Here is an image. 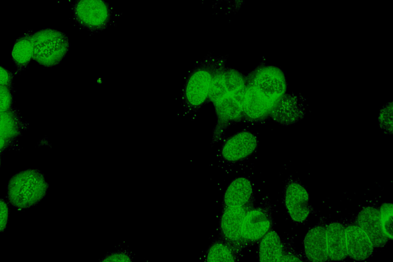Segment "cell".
Segmentation results:
<instances>
[{"mask_svg":"<svg viewBox=\"0 0 393 262\" xmlns=\"http://www.w3.org/2000/svg\"><path fill=\"white\" fill-rule=\"evenodd\" d=\"M273 224L271 203L269 196L265 195L259 205L251 208L244 219L241 229L243 249L258 243Z\"/></svg>","mask_w":393,"mask_h":262,"instance_id":"cell-6","label":"cell"},{"mask_svg":"<svg viewBox=\"0 0 393 262\" xmlns=\"http://www.w3.org/2000/svg\"><path fill=\"white\" fill-rule=\"evenodd\" d=\"M255 203L254 191L247 178H235L230 183L224 194L221 209L230 207L243 206Z\"/></svg>","mask_w":393,"mask_h":262,"instance_id":"cell-11","label":"cell"},{"mask_svg":"<svg viewBox=\"0 0 393 262\" xmlns=\"http://www.w3.org/2000/svg\"><path fill=\"white\" fill-rule=\"evenodd\" d=\"M226 61L225 57L208 55L196 62L187 75L182 90L181 101L185 112H198L208 102L214 76Z\"/></svg>","mask_w":393,"mask_h":262,"instance_id":"cell-3","label":"cell"},{"mask_svg":"<svg viewBox=\"0 0 393 262\" xmlns=\"http://www.w3.org/2000/svg\"><path fill=\"white\" fill-rule=\"evenodd\" d=\"M245 88V76L239 71L224 65L216 72L208 99L216 117L212 143L219 142L230 125L242 121Z\"/></svg>","mask_w":393,"mask_h":262,"instance_id":"cell-2","label":"cell"},{"mask_svg":"<svg viewBox=\"0 0 393 262\" xmlns=\"http://www.w3.org/2000/svg\"><path fill=\"white\" fill-rule=\"evenodd\" d=\"M284 244L277 233L271 229L259 242L258 260L262 262L279 261Z\"/></svg>","mask_w":393,"mask_h":262,"instance_id":"cell-17","label":"cell"},{"mask_svg":"<svg viewBox=\"0 0 393 262\" xmlns=\"http://www.w3.org/2000/svg\"><path fill=\"white\" fill-rule=\"evenodd\" d=\"M48 187L40 171L26 169L10 179L7 187L8 199L14 207L26 209L39 203L46 195Z\"/></svg>","mask_w":393,"mask_h":262,"instance_id":"cell-4","label":"cell"},{"mask_svg":"<svg viewBox=\"0 0 393 262\" xmlns=\"http://www.w3.org/2000/svg\"><path fill=\"white\" fill-rule=\"evenodd\" d=\"M241 255L219 238L215 240L209 247L206 260L207 261H237Z\"/></svg>","mask_w":393,"mask_h":262,"instance_id":"cell-18","label":"cell"},{"mask_svg":"<svg viewBox=\"0 0 393 262\" xmlns=\"http://www.w3.org/2000/svg\"><path fill=\"white\" fill-rule=\"evenodd\" d=\"M229 3H232L236 8L240 6L243 0H227Z\"/></svg>","mask_w":393,"mask_h":262,"instance_id":"cell-26","label":"cell"},{"mask_svg":"<svg viewBox=\"0 0 393 262\" xmlns=\"http://www.w3.org/2000/svg\"><path fill=\"white\" fill-rule=\"evenodd\" d=\"M1 75V84L3 85L7 84L10 80V76L8 71L2 68Z\"/></svg>","mask_w":393,"mask_h":262,"instance_id":"cell-25","label":"cell"},{"mask_svg":"<svg viewBox=\"0 0 393 262\" xmlns=\"http://www.w3.org/2000/svg\"><path fill=\"white\" fill-rule=\"evenodd\" d=\"M304 110L297 97L285 94L272 108L270 117L282 125L295 123L304 116Z\"/></svg>","mask_w":393,"mask_h":262,"instance_id":"cell-13","label":"cell"},{"mask_svg":"<svg viewBox=\"0 0 393 262\" xmlns=\"http://www.w3.org/2000/svg\"><path fill=\"white\" fill-rule=\"evenodd\" d=\"M391 203H385L380 207L379 217L382 228L388 239L393 237V210Z\"/></svg>","mask_w":393,"mask_h":262,"instance_id":"cell-21","label":"cell"},{"mask_svg":"<svg viewBox=\"0 0 393 262\" xmlns=\"http://www.w3.org/2000/svg\"><path fill=\"white\" fill-rule=\"evenodd\" d=\"M306 257L312 261H325L329 259L326 238V228L317 226L310 229L303 239Z\"/></svg>","mask_w":393,"mask_h":262,"instance_id":"cell-15","label":"cell"},{"mask_svg":"<svg viewBox=\"0 0 393 262\" xmlns=\"http://www.w3.org/2000/svg\"><path fill=\"white\" fill-rule=\"evenodd\" d=\"M33 59L39 64L52 67L58 64L69 49L68 36L63 32L46 28L31 35Z\"/></svg>","mask_w":393,"mask_h":262,"instance_id":"cell-5","label":"cell"},{"mask_svg":"<svg viewBox=\"0 0 393 262\" xmlns=\"http://www.w3.org/2000/svg\"><path fill=\"white\" fill-rule=\"evenodd\" d=\"M356 224L366 234L374 247H383L387 242L378 209L370 206L363 207L357 215Z\"/></svg>","mask_w":393,"mask_h":262,"instance_id":"cell-12","label":"cell"},{"mask_svg":"<svg viewBox=\"0 0 393 262\" xmlns=\"http://www.w3.org/2000/svg\"><path fill=\"white\" fill-rule=\"evenodd\" d=\"M72 11L79 26L93 32L106 29L111 20L110 8L103 0H76Z\"/></svg>","mask_w":393,"mask_h":262,"instance_id":"cell-7","label":"cell"},{"mask_svg":"<svg viewBox=\"0 0 393 262\" xmlns=\"http://www.w3.org/2000/svg\"><path fill=\"white\" fill-rule=\"evenodd\" d=\"M392 104H387L385 107L382 110L380 116V125L382 126L383 129L387 133L392 132Z\"/></svg>","mask_w":393,"mask_h":262,"instance_id":"cell-22","label":"cell"},{"mask_svg":"<svg viewBox=\"0 0 393 262\" xmlns=\"http://www.w3.org/2000/svg\"><path fill=\"white\" fill-rule=\"evenodd\" d=\"M254 206V203H251L221 209L218 238L241 255L243 250L241 241L242 224L245 215Z\"/></svg>","mask_w":393,"mask_h":262,"instance_id":"cell-8","label":"cell"},{"mask_svg":"<svg viewBox=\"0 0 393 262\" xmlns=\"http://www.w3.org/2000/svg\"><path fill=\"white\" fill-rule=\"evenodd\" d=\"M286 89V78L280 69L260 63L245 76L241 121L257 123L265 121Z\"/></svg>","mask_w":393,"mask_h":262,"instance_id":"cell-1","label":"cell"},{"mask_svg":"<svg viewBox=\"0 0 393 262\" xmlns=\"http://www.w3.org/2000/svg\"><path fill=\"white\" fill-rule=\"evenodd\" d=\"M18 132V126L16 118L12 114L6 111L1 112V149L9 140L16 137Z\"/></svg>","mask_w":393,"mask_h":262,"instance_id":"cell-20","label":"cell"},{"mask_svg":"<svg viewBox=\"0 0 393 262\" xmlns=\"http://www.w3.org/2000/svg\"><path fill=\"white\" fill-rule=\"evenodd\" d=\"M347 256L356 260H365L372 254L374 246L366 234L357 225L345 228Z\"/></svg>","mask_w":393,"mask_h":262,"instance_id":"cell-14","label":"cell"},{"mask_svg":"<svg viewBox=\"0 0 393 262\" xmlns=\"http://www.w3.org/2000/svg\"><path fill=\"white\" fill-rule=\"evenodd\" d=\"M286 208L291 219L295 222L305 221L311 211L309 196L307 190L298 182L288 180L285 189Z\"/></svg>","mask_w":393,"mask_h":262,"instance_id":"cell-10","label":"cell"},{"mask_svg":"<svg viewBox=\"0 0 393 262\" xmlns=\"http://www.w3.org/2000/svg\"><path fill=\"white\" fill-rule=\"evenodd\" d=\"M12 97L8 90L5 85H1V112L7 111L11 103Z\"/></svg>","mask_w":393,"mask_h":262,"instance_id":"cell-23","label":"cell"},{"mask_svg":"<svg viewBox=\"0 0 393 262\" xmlns=\"http://www.w3.org/2000/svg\"><path fill=\"white\" fill-rule=\"evenodd\" d=\"M32 33H27L19 37L16 41L12 51V56L19 66L27 64L33 58V47Z\"/></svg>","mask_w":393,"mask_h":262,"instance_id":"cell-19","label":"cell"},{"mask_svg":"<svg viewBox=\"0 0 393 262\" xmlns=\"http://www.w3.org/2000/svg\"><path fill=\"white\" fill-rule=\"evenodd\" d=\"M326 238L329 259L341 260L347 257L345 228L341 224L330 223L326 228Z\"/></svg>","mask_w":393,"mask_h":262,"instance_id":"cell-16","label":"cell"},{"mask_svg":"<svg viewBox=\"0 0 393 262\" xmlns=\"http://www.w3.org/2000/svg\"><path fill=\"white\" fill-rule=\"evenodd\" d=\"M256 137L249 131L238 132L227 138L223 143L220 156L228 162L241 161L251 156L257 149Z\"/></svg>","mask_w":393,"mask_h":262,"instance_id":"cell-9","label":"cell"},{"mask_svg":"<svg viewBox=\"0 0 393 262\" xmlns=\"http://www.w3.org/2000/svg\"><path fill=\"white\" fill-rule=\"evenodd\" d=\"M8 208L2 199L1 201V231L3 232L6 227L8 218Z\"/></svg>","mask_w":393,"mask_h":262,"instance_id":"cell-24","label":"cell"}]
</instances>
